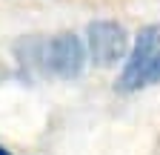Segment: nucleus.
Returning a JSON list of instances; mask_svg holds the SVG:
<instances>
[{"mask_svg":"<svg viewBox=\"0 0 160 155\" xmlns=\"http://www.w3.org/2000/svg\"><path fill=\"white\" fill-rule=\"evenodd\" d=\"M157 55H160V23H149L137 35L134 49L129 55L123 72H120V78H117V89L120 92H134L140 86H146L149 69L157 61Z\"/></svg>","mask_w":160,"mask_h":155,"instance_id":"obj_1","label":"nucleus"},{"mask_svg":"<svg viewBox=\"0 0 160 155\" xmlns=\"http://www.w3.org/2000/svg\"><path fill=\"white\" fill-rule=\"evenodd\" d=\"M86 46L97 66H112L129 49V35L117 20H92L86 26Z\"/></svg>","mask_w":160,"mask_h":155,"instance_id":"obj_2","label":"nucleus"},{"mask_svg":"<svg viewBox=\"0 0 160 155\" xmlns=\"http://www.w3.org/2000/svg\"><path fill=\"white\" fill-rule=\"evenodd\" d=\"M86 66V46L74 32H60L46 40V69L63 81H72Z\"/></svg>","mask_w":160,"mask_h":155,"instance_id":"obj_3","label":"nucleus"},{"mask_svg":"<svg viewBox=\"0 0 160 155\" xmlns=\"http://www.w3.org/2000/svg\"><path fill=\"white\" fill-rule=\"evenodd\" d=\"M149 83H160V55H157V61L152 63V69H149V78H146V86Z\"/></svg>","mask_w":160,"mask_h":155,"instance_id":"obj_4","label":"nucleus"},{"mask_svg":"<svg viewBox=\"0 0 160 155\" xmlns=\"http://www.w3.org/2000/svg\"><path fill=\"white\" fill-rule=\"evenodd\" d=\"M0 155H12V152H9V149H6V147H0Z\"/></svg>","mask_w":160,"mask_h":155,"instance_id":"obj_5","label":"nucleus"}]
</instances>
